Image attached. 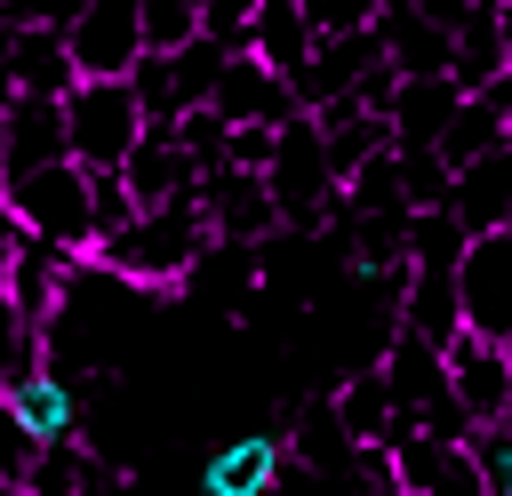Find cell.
<instances>
[{
    "label": "cell",
    "mask_w": 512,
    "mask_h": 496,
    "mask_svg": "<svg viewBox=\"0 0 512 496\" xmlns=\"http://www.w3.org/2000/svg\"><path fill=\"white\" fill-rule=\"evenodd\" d=\"M8 408H16L24 424H40L48 440H56V432H72V384H64V376H48V368H40V376H24V384H8Z\"/></svg>",
    "instance_id": "obj_18"
},
{
    "label": "cell",
    "mask_w": 512,
    "mask_h": 496,
    "mask_svg": "<svg viewBox=\"0 0 512 496\" xmlns=\"http://www.w3.org/2000/svg\"><path fill=\"white\" fill-rule=\"evenodd\" d=\"M336 416L352 424V440H360V448H392V440L408 432V408H400V392H392L384 360H376V368H360V376L336 392Z\"/></svg>",
    "instance_id": "obj_14"
},
{
    "label": "cell",
    "mask_w": 512,
    "mask_h": 496,
    "mask_svg": "<svg viewBox=\"0 0 512 496\" xmlns=\"http://www.w3.org/2000/svg\"><path fill=\"white\" fill-rule=\"evenodd\" d=\"M416 8H424V16H440V24H464L480 0H416Z\"/></svg>",
    "instance_id": "obj_22"
},
{
    "label": "cell",
    "mask_w": 512,
    "mask_h": 496,
    "mask_svg": "<svg viewBox=\"0 0 512 496\" xmlns=\"http://www.w3.org/2000/svg\"><path fill=\"white\" fill-rule=\"evenodd\" d=\"M48 160H72V104L8 88V104H0V176H32Z\"/></svg>",
    "instance_id": "obj_7"
},
{
    "label": "cell",
    "mask_w": 512,
    "mask_h": 496,
    "mask_svg": "<svg viewBox=\"0 0 512 496\" xmlns=\"http://www.w3.org/2000/svg\"><path fill=\"white\" fill-rule=\"evenodd\" d=\"M504 344H512V336H504Z\"/></svg>",
    "instance_id": "obj_23"
},
{
    "label": "cell",
    "mask_w": 512,
    "mask_h": 496,
    "mask_svg": "<svg viewBox=\"0 0 512 496\" xmlns=\"http://www.w3.org/2000/svg\"><path fill=\"white\" fill-rule=\"evenodd\" d=\"M72 56H80V72L88 80H128L136 64H144V48H152V32H144V0H88L80 16H72Z\"/></svg>",
    "instance_id": "obj_6"
},
{
    "label": "cell",
    "mask_w": 512,
    "mask_h": 496,
    "mask_svg": "<svg viewBox=\"0 0 512 496\" xmlns=\"http://www.w3.org/2000/svg\"><path fill=\"white\" fill-rule=\"evenodd\" d=\"M32 496H88V448H80L72 432L48 440V456H40V472H32Z\"/></svg>",
    "instance_id": "obj_19"
},
{
    "label": "cell",
    "mask_w": 512,
    "mask_h": 496,
    "mask_svg": "<svg viewBox=\"0 0 512 496\" xmlns=\"http://www.w3.org/2000/svg\"><path fill=\"white\" fill-rule=\"evenodd\" d=\"M456 296H464V328H480V336H512V224L464 240Z\"/></svg>",
    "instance_id": "obj_8"
},
{
    "label": "cell",
    "mask_w": 512,
    "mask_h": 496,
    "mask_svg": "<svg viewBox=\"0 0 512 496\" xmlns=\"http://www.w3.org/2000/svg\"><path fill=\"white\" fill-rule=\"evenodd\" d=\"M88 72L72 56V40L56 24H8V88L24 96H72Z\"/></svg>",
    "instance_id": "obj_11"
},
{
    "label": "cell",
    "mask_w": 512,
    "mask_h": 496,
    "mask_svg": "<svg viewBox=\"0 0 512 496\" xmlns=\"http://www.w3.org/2000/svg\"><path fill=\"white\" fill-rule=\"evenodd\" d=\"M208 248H216L208 192H176V200L144 208L136 224L104 232L88 264L112 272V280H128V288H144V296H176V280H192V272L208 264Z\"/></svg>",
    "instance_id": "obj_1"
},
{
    "label": "cell",
    "mask_w": 512,
    "mask_h": 496,
    "mask_svg": "<svg viewBox=\"0 0 512 496\" xmlns=\"http://www.w3.org/2000/svg\"><path fill=\"white\" fill-rule=\"evenodd\" d=\"M200 192H208L216 240H248V248H256L272 224H288V216H280V192H272V176H264V168H216Z\"/></svg>",
    "instance_id": "obj_10"
},
{
    "label": "cell",
    "mask_w": 512,
    "mask_h": 496,
    "mask_svg": "<svg viewBox=\"0 0 512 496\" xmlns=\"http://www.w3.org/2000/svg\"><path fill=\"white\" fill-rule=\"evenodd\" d=\"M448 208H456V224H464V232H496V224H512V144H504V152L464 160V168H456Z\"/></svg>",
    "instance_id": "obj_13"
},
{
    "label": "cell",
    "mask_w": 512,
    "mask_h": 496,
    "mask_svg": "<svg viewBox=\"0 0 512 496\" xmlns=\"http://www.w3.org/2000/svg\"><path fill=\"white\" fill-rule=\"evenodd\" d=\"M64 104H72V152L88 168H128V152L152 136V112H144L136 80H80Z\"/></svg>",
    "instance_id": "obj_4"
},
{
    "label": "cell",
    "mask_w": 512,
    "mask_h": 496,
    "mask_svg": "<svg viewBox=\"0 0 512 496\" xmlns=\"http://www.w3.org/2000/svg\"><path fill=\"white\" fill-rule=\"evenodd\" d=\"M392 464H400V496H496L472 432H424V424H408L392 440Z\"/></svg>",
    "instance_id": "obj_5"
},
{
    "label": "cell",
    "mask_w": 512,
    "mask_h": 496,
    "mask_svg": "<svg viewBox=\"0 0 512 496\" xmlns=\"http://www.w3.org/2000/svg\"><path fill=\"white\" fill-rule=\"evenodd\" d=\"M448 376H456V400H464L472 432L512 424V344L504 336H480V328L448 336Z\"/></svg>",
    "instance_id": "obj_9"
},
{
    "label": "cell",
    "mask_w": 512,
    "mask_h": 496,
    "mask_svg": "<svg viewBox=\"0 0 512 496\" xmlns=\"http://www.w3.org/2000/svg\"><path fill=\"white\" fill-rule=\"evenodd\" d=\"M88 0H0V16L8 24H56V32H72V16H80Z\"/></svg>",
    "instance_id": "obj_21"
},
{
    "label": "cell",
    "mask_w": 512,
    "mask_h": 496,
    "mask_svg": "<svg viewBox=\"0 0 512 496\" xmlns=\"http://www.w3.org/2000/svg\"><path fill=\"white\" fill-rule=\"evenodd\" d=\"M472 448H480V464H488V488L512 496V424H480Z\"/></svg>",
    "instance_id": "obj_20"
},
{
    "label": "cell",
    "mask_w": 512,
    "mask_h": 496,
    "mask_svg": "<svg viewBox=\"0 0 512 496\" xmlns=\"http://www.w3.org/2000/svg\"><path fill=\"white\" fill-rule=\"evenodd\" d=\"M512 72V40H504V16L480 0L464 24H456V80L464 88H488V80H504Z\"/></svg>",
    "instance_id": "obj_16"
},
{
    "label": "cell",
    "mask_w": 512,
    "mask_h": 496,
    "mask_svg": "<svg viewBox=\"0 0 512 496\" xmlns=\"http://www.w3.org/2000/svg\"><path fill=\"white\" fill-rule=\"evenodd\" d=\"M272 192H280V216L288 224H320L328 208H352V192H344V168H336V152H328V120L320 112H296L288 128H280V152H272Z\"/></svg>",
    "instance_id": "obj_3"
},
{
    "label": "cell",
    "mask_w": 512,
    "mask_h": 496,
    "mask_svg": "<svg viewBox=\"0 0 512 496\" xmlns=\"http://www.w3.org/2000/svg\"><path fill=\"white\" fill-rule=\"evenodd\" d=\"M0 200H8V224L40 232L48 248L64 256H96L104 240V208H96V168L72 152V160H48L32 176H0Z\"/></svg>",
    "instance_id": "obj_2"
},
{
    "label": "cell",
    "mask_w": 512,
    "mask_h": 496,
    "mask_svg": "<svg viewBox=\"0 0 512 496\" xmlns=\"http://www.w3.org/2000/svg\"><path fill=\"white\" fill-rule=\"evenodd\" d=\"M464 104V80L456 72H400V96H392V136L400 144H440L448 120Z\"/></svg>",
    "instance_id": "obj_12"
},
{
    "label": "cell",
    "mask_w": 512,
    "mask_h": 496,
    "mask_svg": "<svg viewBox=\"0 0 512 496\" xmlns=\"http://www.w3.org/2000/svg\"><path fill=\"white\" fill-rule=\"evenodd\" d=\"M280 480H288V448L280 440L248 432V440L208 456V496H280Z\"/></svg>",
    "instance_id": "obj_15"
},
{
    "label": "cell",
    "mask_w": 512,
    "mask_h": 496,
    "mask_svg": "<svg viewBox=\"0 0 512 496\" xmlns=\"http://www.w3.org/2000/svg\"><path fill=\"white\" fill-rule=\"evenodd\" d=\"M256 48H264L280 72H304V64H312V48H320V32H312L304 0H264V8H256Z\"/></svg>",
    "instance_id": "obj_17"
}]
</instances>
